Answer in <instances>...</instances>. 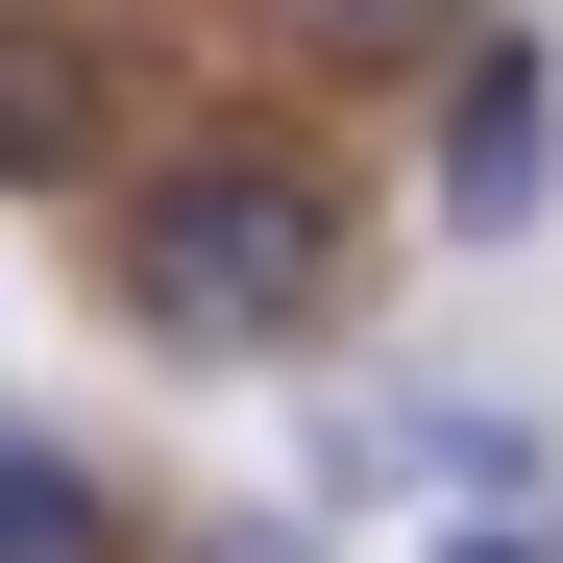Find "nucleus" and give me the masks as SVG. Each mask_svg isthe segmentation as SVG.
<instances>
[{
	"label": "nucleus",
	"instance_id": "f257e3e1",
	"mask_svg": "<svg viewBox=\"0 0 563 563\" xmlns=\"http://www.w3.org/2000/svg\"><path fill=\"white\" fill-rule=\"evenodd\" d=\"M123 295H147V343L269 367V343H319V295H343V197H319L295 147H197V172H147Z\"/></svg>",
	"mask_w": 563,
	"mask_h": 563
},
{
	"label": "nucleus",
	"instance_id": "f03ea898",
	"mask_svg": "<svg viewBox=\"0 0 563 563\" xmlns=\"http://www.w3.org/2000/svg\"><path fill=\"white\" fill-rule=\"evenodd\" d=\"M539 147H563L539 49H490V25H465V49H441V221H465V245H515V221H539Z\"/></svg>",
	"mask_w": 563,
	"mask_h": 563
},
{
	"label": "nucleus",
	"instance_id": "7ed1b4c3",
	"mask_svg": "<svg viewBox=\"0 0 563 563\" xmlns=\"http://www.w3.org/2000/svg\"><path fill=\"white\" fill-rule=\"evenodd\" d=\"M0 563H123V490L74 441H0Z\"/></svg>",
	"mask_w": 563,
	"mask_h": 563
},
{
	"label": "nucleus",
	"instance_id": "20e7f679",
	"mask_svg": "<svg viewBox=\"0 0 563 563\" xmlns=\"http://www.w3.org/2000/svg\"><path fill=\"white\" fill-rule=\"evenodd\" d=\"M74 147H99V74H74V49H0V172H74Z\"/></svg>",
	"mask_w": 563,
	"mask_h": 563
},
{
	"label": "nucleus",
	"instance_id": "39448f33",
	"mask_svg": "<svg viewBox=\"0 0 563 563\" xmlns=\"http://www.w3.org/2000/svg\"><path fill=\"white\" fill-rule=\"evenodd\" d=\"M295 49H343V74H417V49H465V0H295Z\"/></svg>",
	"mask_w": 563,
	"mask_h": 563
},
{
	"label": "nucleus",
	"instance_id": "423d86ee",
	"mask_svg": "<svg viewBox=\"0 0 563 563\" xmlns=\"http://www.w3.org/2000/svg\"><path fill=\"white\" fill-rule=\"evenodd\" d=\"M441 490H539V417H490V393H441V417H393Z\"/></svg>",
	"mask_w": 563,
	"mask_h": 563
},
{
	"label": "nucleus",
	"instance_id": "0eeeda50",
	"mask_svg": "<svg viewBox=\"0 0 563 563\" xmlns=\"http://www.w3.org/2000/svg\"><path fill=\"white\" fill-rule=\"evenodd\" d=\"M172 563H319V515H197Z\"/></svg>",
	"mask_w": 563,
	"mask_h": 563
},
{
	"label": "nucleus",
	"instance_id": "6e6552de",
	"mask_svg": "<svg viewBox=\"0 0 563 563\" xmlns=\"http://www.w3.org/2000/svg\"><path fill=\"white\" fill-rule=\"evenodd\" d=\"M465 563H515V539H465Z\"/></svg>",
	"mask_w": 563,
	"mask_h": 563
}]
</instances>
